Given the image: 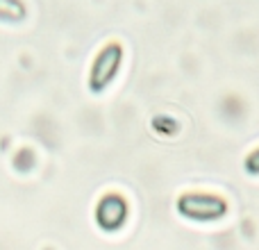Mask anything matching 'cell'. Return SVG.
Masks as SVG:
<instances>
[{"label": "cell", "mask_w": 259, "mask_h": 250, "mask_svg": "<svg viewBox=\"0 0 259 250\" xmlns=\"http://www.w3.org/2000/svg\"><path fill=\"white\" fill-rule=\"evenodd\" d=\"M246 171L250 175H259V148H255V150L246 157Z\"/></svg>", "instance_id": "5b68a950"}, {"label": "cell", "mask_w": 259, "mask_h": 250, "mask_svg": "<svg viewBox=\"0 0 259 250\" xmlns=\"http://www.w3.org/2000/svg\"><path fill=\"white\" fill-rule=\"evenodd\" d=\"M175 210L189 221L209 223L228 214V200L214 191H184L175 200Z\"/></svg>", "instance_id": "6da1fadb"}, {"label": "cell", "mask_w": 259, "mask_h": 250, "mask_svg": "<svg viewBox=\"0 0 259 250\" xmlns=\"http://www.w3.org/2000/svg\"><path fill=\"white\" fill-rule=\"evenodd\" d=\"M123 62V46L112 41L107 44L98 55H96L94 64H91V73H89V87L94 94L105 91L112 80L118 75V68Z\"/></svg>", "instance_id": "7a4b0ae2"}, {"label": "cell", "mask_w": 259, "mask_h": 250, "mask_svg": "<svg viewBox=\"0 0 259 250\" xmlns=\"http://www.w3.org/2000/svg\"><path fill=\"white\" fill-rule=\"evenodd\" d=\"M25 16V7L18 0H0V18L7 21H18Z\"/></svg>", "instance_id": "277c9868"}, {"label": "cell", "mask_w": 259, "mask_h": 250, "mask_svg": "<svg viewBox=\"0 0 259 250\" xmlns=\"http://www.w3.org/2000/svg\"><path fill=\"white\" fill-rule=\"evenodd\" d=\"M127 219V202L123 196L118 193H107V196L100 198L98 207H96V221L103 230L114 232V230H121L123 223Z\"/></svg>", "instance_id": "3957f363"}]
</instances>
